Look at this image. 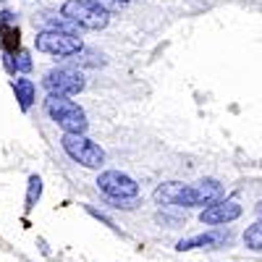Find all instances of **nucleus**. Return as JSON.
Instances as JSON below:
<instances>
[{"instance_id": "1", "label": "nucleus", "mask_w": 262, "mask_h": 262, "mask_svg": "<svg viewBox=\"0 0 262 262\" xmlns=\"http://www.w3.org/2000/svg\"><path fill=\"white\" fill-rule=\"evenodd\" d=\"M223 186L215 179H202L196 184H181V181H165L155 189V202L170 205V207H200L221 200Z\"/></svg>"}, {"instance_id": "2", "label": "nucleus", "mask_w": 262, "mask_h": 262, "mask_svg": "<svg viewBox=\"0 0 262 262\" xmlns=\"http://www.w3.org/2000/svg\"><path fill=\"white\" fill-rule=\"evenodd\" d=\"M45 111H48V116H50L63 131H69V134H84L86 126H90V121H86V113L81 111L74 100L66 97V95H48Z\"/></svg>"}, {"instance_id": "3", "label": "nucleus", "mask_w": 262, "mask_h": 262, "mask_svg": "<svg viewBox=\"0 0 262 262\" xmlns=\"http://www.w3.org/2000/svg\"><path fill=\"white\" fill-rule=\"evenodd\" d=\"M60 16L71 18L79 29H92V32H100L111 24V11L102 8L97 0H66Z\"/></svg>"}, {"instance_id": "4", "label": "nucleus", "mask_w": 262, "mask_h": 262, "mask_svg": "<svg viewBox=\"0 0 262 262\" xmlns=\"http://www.w3.org/2000/svg\"><path fill=\"white\" fill-rule=\"evenodd\" d=\"M34 48L39 53H48V55H58V58H71L79 55L84 50V42L79 34L74 32H66V29H45L34 37Z\"/></svg>"}, {"instance_id": "5", "label": "nucleus", "mask_w": 262, "mask_h": 262, "mask_svg": "<svg viewBox=\"0 0 262 262\" xmlns=\"http://www.w3.org/2000/svg\"><path fill=\"white\" fill-rule=\"evenodd\" d=\"M66 155L71 160H76L79 165L84 168H100L105 163V152L97 142H92L90 137L84 134H69V131H63V139H60Z\"/></svg>"}, {"instance_id": "6", "label": "nucleus", "mask_w": 262, "mask_h": 262, "mask_svg": "<svg viewBox=\"0 0 262 262\" xmlns=\"http://www.w3.org/2000/svg\"><path fill=\"white\" fill-rule=\"evenodd\" d=\"M97 186L105 196H111V200H134V196L139 194V184L131 176H126V173H121V170L100 173Z\"/></svg>"}, {"instance_id": "7", "label": "nucleus", "mask_w": 262, "mask_h": 262, "mask_svg": "<svg viewBox=\"0 0 262 262\" xmlns=\"http://www.w3.org/2000/svg\"><path fill=\"white\" fill-rule=\"evenodd\" d=\"M42 84H45V90L50 95H66V97L79 95L86 86L81 71H76V69H53V71H48Z\"/></svg>"}, {"instance_id": "8", "label": "nucleus", "mask_w": 262, "mask_h": 262, "mask_svg": "<svg viewBox=\"0 0 262 262\" xmlns=\"http://www.w3.org/2000/svg\"><path fill=\"white\" fill-rule=\"evenodd\" d=\"M236 217H242V205L236 200H215L200 212V221L205 226H228Z\"/></svg>"}, {"instance_id": "9", "label": "nucleus", "mask_w": 262, "mask_h": 262, "mask_svg": "<svg viewBox=\"0 0 262 262\" xmlns=\"http://www.w3.org/2000/svg\"><path fill=\"white\" fill-rule=\"evenodd\" d=\"M228 231H207V233H196V236H189V238H181L176 244L179 252H191V249H217L228 244Z\"/></svg>"}, {"instance_id": "10", "label": "nucleus", "mask_w": 262, "mask_h": 262, "mask_svg": "<svg viewBox=\"0 0 262 262\" xmlns=\"http://www.w3.org/2000/svg\"><path fill=\"white\" fill-rule=\"evenodd\" d=\"M13 92H16V100L21 105V111H29L32 102H34V81L32 79H16Z\"/></svg>"}, {"instance_id": "11", "label": "nucleus", "mask_w": 262, "mask_h": 262, "mask_svg": "<svg viewBox=\"0 0 262 262\" xmlns=\"http://www.w3.org/2000/svg\"><path fill=\"white\" fill-rule=\"evenodd\" d=\"M0 34H3V50L6 53H16L18 45H21V34L16 27H8V24H0Z\"/></svg>"}, {"instance_id": "12", "label": "nucleus", "mask_w": 262, "mask_h": 262, "mask_svg": "<svg viewBox=\"0 0 262 262\" xmlns=\"http://www.w3.org/2000/svg\"><path fill=\"white\" fill-rule=\"evenodd\" d=\"M244 244H247V249H252V252H262V217H259L254 226H249V228L244 231Z\"/></svg>"}, {"instance_id": "13", "label": "nucleus", "mask_w": 262, "mask_h": 262, "mask_svg": "<svg viewBox=\"0 0 262 262\" xmlns=\"http://www.w3.org/2000/svg\"><path fill=\"white\" fill-rule=\"evenodd\" d=\"M42 196V179L39 176H32L29 179V189H27V210H34L37 202Z\"/></svg>"}, {"instance_id": "14", "label": "nucleus", "mask_w": 262, "mask_h": 262, "mask_svg": "<svg viewBox=\"0 0 262 262\" xmlns=\"http://www.w3.org/2000/svg\"><path fill=\"white\" fill-rule=\"evenodd\" d=\"M13 71H21V74H29V71H32V58H29V53H27V50H16Z\"/></svg>"}, {"instance_id": "15", "label": "nucleus", "mask_w": 262, "mask_h": 262, "mask_svg": "<svg viewBox=\"0 0 262 262\" xmlns=\"http://www.w3.org/2000/svg\"><path fill=\"white\" fill-rule=\"evenodd\" d=\"M97 3H100L102 8H107V11H116V8H123L128 0H97Z\"/></svg>"}, {"instance_id": "16", "label": "nucleus", "mask_w": 262, "mask_h": 262, "mask_svg": "<svg viewBox=\"0 0 262 262\" xmlns=\"http://www.w3.org/2000/svg\"><path fill=\"white\" fill-rule=\"evenodd\" d=\"M257 212H259V215H262V202H259V205H257Z\"/></svg>"}]
</instances>
